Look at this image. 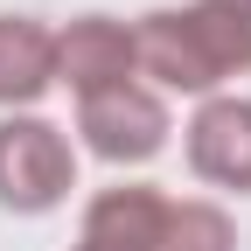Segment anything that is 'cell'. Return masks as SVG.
<instances>
[{"mask_svg": "<svg viewBox=\"0 0 251 251\" xmlns=\"http://www.w3.org/2000/svg\"><path fill=\"white\" fill-rule=\"evenodd\" d=\"M77 188V147L56 119L42 112H7L0 119V209L14 216H49Z\"/></svg>", "mask_w": 251, "mask_h": 251, "instance_id": "6da1fadb", "label": "cell"}, {"mask_svg": "<svg viewBox=\"0 0 251 251\" xmlns=\"http://www.w3.org/2000/svg\"><path fill=\"white\" fill-rule=\"evenodd\" d=\"M77 133L84 147L112 168H140L168 147L175 119H168V98L147 84H119V91H98V98H77Z\"/></svg>", "mask_w": 251, "mask_h": 251, "instance_id": "7a4b0ae2", "label": "cell"}, {"mask_svg": "<svg viewBox=\"0 0 251 251\" xmlns=\"http://www.w3.org/2000/svg\"><path fill=\"white\" fill-rule=\"evenodd\" d=\"M133 70L161 98H216V84H224L209 70L196 28H188V7H161L133 21Z\"/></svg>", "mask_w": 251, "mask_h": 251, "instance_id": "3957f363", "label": "cell"}, {"mask_svg": "<svg viewBox=\"0 0 251 251\" xmlns=\"http://www.w3.org/2000/svg\"><path fill=\"white\" fill-rule=\"evenodd\" d=\"M181 133H188V175L196 181L251 196V98L216 91V98L196 105V119H188Z\"/></svg>", "mask_w": 251, "mask_h": 251, "instance_id": "277c9868", "label": "cell"}, {"mask_svg": "<svg viewBox=\"0 0 251 251\" xmlns=\"http://www.w3.org/2000/svg\"><path fill=\"white\" fill-rule=\"evenodd\" d=\"M56 84H70L77 98L140 84V70H133V28L112 21V14H77L70 28H56Z\"/></svg>", "mask_w": 251, "mask_h": 251, "instance_id": "5b68a950", "label": "cell"}, {"mask_svg": "<svg viewBox=\"0 0 251 251\" xmlns=\"http://www.w3.org/2000/svg\"><path fill=\"white\" fill-rule=\"evenodd\" d=\"M168 209L175 196H161L153 181H119L98 188L84 209V251H161L168 244Z\"/></svg>", "mask_w": 251, "mask_h": 251, "instance_id": "8992f818", "label": "cell"}, {"mask_svg": "<svg viewBox=\"0 0 251 251\" xmlns=\"http://www.w3.org/2000/svg\"><path fill=\"white\" fill-rule=\"evenodd\" d=\"M56 84V28L35 14H0V112H35Z\"/></svg>", "mask_w": 251, "mask_h": 251, "instance_id": "52a82bcc", "label": "cell"}, {"mask_svg": "<svg viewBox=\"0 0 251 251\" xmlns=\"http://www.w3.org/2000/svg\"><path fill=\"white\" fill-rule=\"evenodd\" d=\"M188 28H196V42H202L216 77H244L251 70V0H196Z\"/></svg>", "mask_w": 251, "mask_h": 251, "instance_id": "ba28073f", "label": "cell"}, {"mask_svg": "<svg viewBox=\"0 0 251 251\" xmlns=\"http://www.w3.org/2000/svg\"><path fill=\"white\" fill-rule=\"evenodd\" d=\"M161 251H237V230H230V216L216 209V202H175L168 209V244Z\"/></svg>", "mask_w": 251, "mask_h": 251, "instance_id": "9c48e42d", "label": "cell"}, {"mask_svg": "<svg viewBox=\"0 0 251 251\" xmlns=\"http://www.w3.org/2000/svg\"><path fill=\"white\" fill-rule=\"evenodd\" d=\"M77 251H84V244H77Z\"/></svg>", "mask_w": 251, "mask_h": 251, "instance_id": "30bf717a", "label": "cell"}]
</instances>
